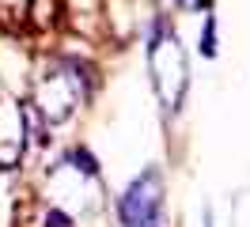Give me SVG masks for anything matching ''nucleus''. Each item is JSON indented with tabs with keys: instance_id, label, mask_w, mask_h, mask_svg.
<instances>
[{
	"instance_id": "nucleus-2",
	"label": "nucleus",
	"mask_w": 250,
	"mask_h": 227,
	"mask_svg": "<svg viewBox=\"0 0 250 227\" xmlns=\"http://www.w3.org/2000/svg\"><path fill=\"white\" fill-rule=\"evenodd\" d=\"M167 193H163V174L148 166L141 178L125 186L118 197V220L125 227H167Z\"/></svg>"
},
{
	"instance_id": "nucleus-5",
	"label": "nucleus",
	"mask_w": 250,
	"mask_h": 227,
	"mask_svg": "<svg viewBox=\"0 0 250 227\" xmlns=\"http://www.w3.org/2000/svg\"><path fill=\"white\" fill-rule=\"evenodd\" d=\"M201 57H216V19H212V15H208V19H205V30H201Z\"/></svg>"
},
{
	"instance_id": "nucleus-7",
	"label": "nucleus",
	"mask_w": 250,
	"mask_h": 227,
	"mask_svg": "<svg viewBox=\"0 0 250 227\" xmlns=\"http://www.w3.org/2000/svg\"><path fill=\"white\" fill-rule=\"evenodd\" d=\"M205 227H212V212L205 208Z\"/></svg>"
},
{
	"instance_id": "nucleus-1",
	"label": "nucleus",
	"mask_w": 250,
	"mask_h": 227,
	"mask_svg": "<svg viewBox=\"0 0 250 227\" xmlns=\"http://www.w3.org/2000/svg\"><path fill=\"white\" fill-rule=\"evenodd\" d=\"M148 68H152V83H156L159 106L163 114H178V106L186 99V83H189V64L186 53L167 27H156L148 38Z\"/></svg>"
},
{
	"instance_id": "nucleus-4",
	"label": "nucleus",
	"mask_w": 250,
	"mask_h": 227,
	"mask_svg": "<svg viewBox=\"0 0 250 227\" xmlns=\"http://www.w3.org/2000/svg\"><path fill=\"white\" fill-rule=\"evenodd\" d=\"M31 23L34 27H49L57 15H61V0H31Z\"/></svg>"
},
{
	"instance_id": "nucleus-6",
	"label": "nucleus",
	"mask_w": 250,
	"mask_h": 227,
	"mask_svg": "<svg viewBox=\"0 0 250 227\" xmlns=\"http://www.w3.org/2000/svg\"><path fill=\"white\" fill-rule=\"evenodd\" d=\"M42 227H76V224L64 208H46L42 212Z\"/></svg>"
},
{
	"instance_id": "nucleus-3",
	"label": "nucleus",
	"mask_w": 250,
	"mask_h": 227,
	"mask_svg": "<svg viewBox=\"0 0 250 227\" xmlns=\"http://www.w3.org/2000/svg\"><path fill=\"white\" fill-rule=\"evenodd\" d=\"M83 99V64L80 61H61L53 72L38 83V95L31 103L42 110V118L49 125H61V121L72 118V110Z\"/></svg>"
}]
</instances>
